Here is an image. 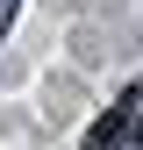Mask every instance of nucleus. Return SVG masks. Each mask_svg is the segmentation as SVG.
Returning a JSON list of instances; mask_svg holds the SVG:
<instances>
[{
    "instance_id": "f257e3e1",
    "label": "nucleus",
    "mask_w": 143,
    "mask_h": 150,
    "mask_svg": "<svg viewBox=\"0 0 143 150\" xmlns=\"http://www.w3.org/2000/svg\"><path fill=\"white\" fill-rule=\"evenodd\" d=\"M136 100H143V93L129 86V93H122V100H115V107H107V115H100L93 129H86V143H79V150H115L122 136H129V122H136Z\"/></svg>"
}]
</instances>
